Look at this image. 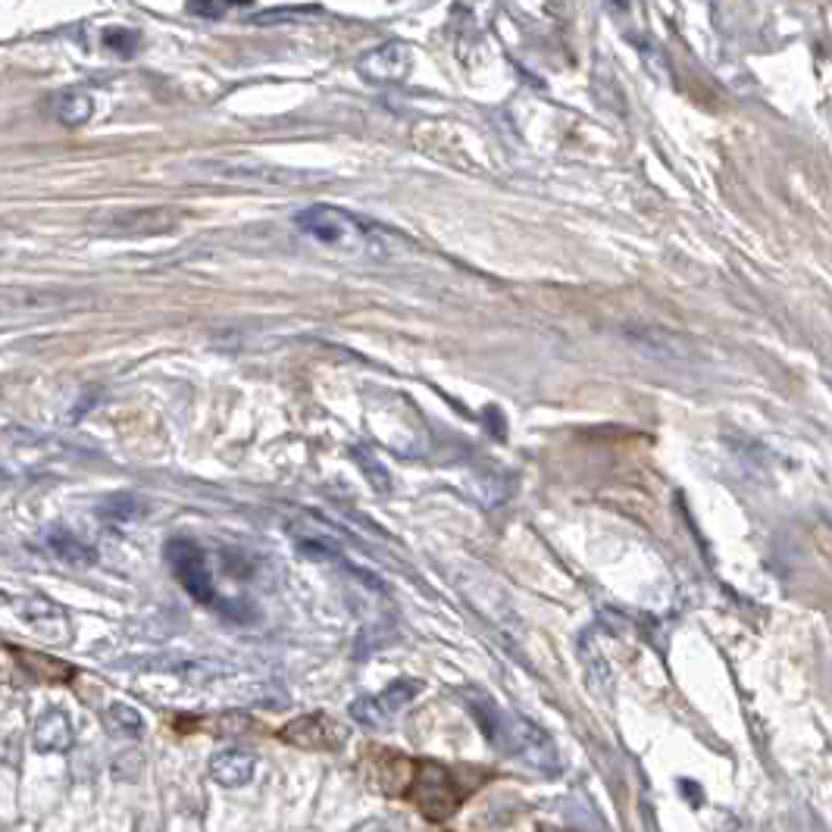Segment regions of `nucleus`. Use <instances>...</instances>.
<instances>
[{
    "label": "nucleus",
    "mask_w": 832,
    "mask_h": 832,
    "mask_svg": "<svg viewBox=\"0 0 832 832\" xmlns=\"http://www.w3.org/2000/svg\"><path fill=\"white\" fill-rule=\"evenodd\" d=\"M35 748L41 754H66L72 748V742H76V736H72V723L63 711H44L35 723Z\"/></svg>",
    "instance_id": "obj_9"
},
{
    "label": "nucleus",
    "mask_w": 832,
    "mask_h": 832,
    "mask_svg": "<svg viewBox=\"0 0 832 832\" xmlns=\"http://www.w3.org/2000/svg\"><path fill=\"white\" fill-rule=\"evenodd\" d=\"M10 651L19 660V667L41 682H66V679H72V673H76L66 660H57V657H47L38 651H22V648H10Z\"/></svg>",
    "instance_id": "obj_10"
},
{
    "label": "nucleus",
    "mask_w": 832,
    "mask_h": 832,
    "mask_svg": "<svg viewBox=\"0 0 832 832\" xmlns=\"http://www.w3.org/2000/svg\"><path fill=\"white\" fill-rule=\"evenodd\" d=\"M360 76L363 79H370V82H379V85H395V82H404L410 76V69H413V54H410V47L401 44V41H388V44H379L373 47L370 54H363L360 63Z\"/></svg>",
    "instance_id": "obj_6"
},
{
    "label": "nucleus",
    "mask_w": 832,
    "mask_h": 832,
    "mask_svg": "<svg viewBox=\"0 0 832 832\" xmlns=\"http://www.w3.org/2000/svg\"><path fill=\"white\" fill-rule=\"evenodd\" d=\"M104 219L107 232H119V235H144V232H160L176 223L173 210H116V213H104L97 216Z\"/></svg>",
    "instance_id": "obj_7"
},
{
    "label": "nucleus",
    "mask_w": 832,
    "mask_h": 832,
    "mask_svg": "<svg viewBox=\"0 0 832 832\" xmlns=\"http://www.w3.org/2000/svg\"><path fill=\"white\" fill-rule=\"evenodd\" d=\"M351 832H395V829H391L388 823H382V820H363Z\"/></svg>",
    "instance_id": "obj_21"
},
{
    "label": "nucleus",
    "mask_w": 832,
    "mask_h": 832,
    "mask_svg": "<svg viewBox=\"0 0 832 832\" xmlns=\"http://www.w3.org/2000/svg\"><path fill=\"white\" fill-rule=\"evenodd\" d=\"M470 711L479 720L482 736L492 742V748H498L507 757L510 754L523 757V761H529L535 770H545V773L557 770L554 745H551V739L535 723H529V720H523L517 714L501 711V707L488 695H473L470 698Z\"/></svg>",
    "instance_id": "obj_1"
},
{
    "label": "nucleus",
    "mask_w": 832,
    "mask_h": 832,
    "mask_svg": "<svg viewBox=\"0 0 832 832\" xmlns=\"http://www.w3.org/2000/svg\"><path fill=\"white\" fill-rule=\"evenodd\" d=\"M47 548H51L60 560H66V564H72V567H88V564H94V560H97L94 548L85 545L82 538H76L66 529H51V532H47Z\"/></svg>",
    "instance_id": "obj_11"
},
{
    "label": "nucleus",
    "mask_w": 832,
    "mask_h": 832,
    "mask_svg": "<svg viewBox=\"0 0 832 832\" xmlns=\"http://www.w3.org/2000/svg\"><path fill=\"white\" fill-rule=\"evenodd\" d=\"M248 726H251V717H244V714H226V717L216 720V732H219V736H232V732H244Z\"/></svg>",
    "instance_id": "obj_20"
},
{
    "label": "nucleus",
    "mask_w": 832,
    "mask_h": 832,
    "mask_svg": "<svg viewBox=\"0 0 832 832\" xmlns=\"http://www.w3.org/2000/svg\"><path fill=\"white\" fill-rule=\"evenodd\" d=\"M166 564L173 567L182 589L201 604H216L213 573L207 564V554L191 538H169L166 542Z\"/></svg>",
    "instance_id": "obj_4"
},
{
    "label": "nucleus",
    "mask_w": 832,
    "mask_h": 832,
    "mask_svg": "<svg viewBox=\"0 0 832 832\" xmlns=\"http://www.w3.org/2000/svg\"><path fill=\"white\" fill-rule=\"evenodd\" d=\"M107 720L119 729V732H126V736H141L144 732V717L135 711L132 704H110V711H107Z\"/></svg>",
    "instance_id": "obj_15"
},
{
    "label": "nucleus",
    "mask_w": 832,
    "mask_h": 832,
    "mask_svg": "<svg viewBox=\"0 0 832 832\" xmlns=\"http://www.w3.org/2000/svg\"><path fill=\"white\" fill-rule=\"evenodd\" d=\"M404 798L420 811L429 823H445L457 814L463 792L457 776L438 761H413Z\"/></svg>",
    "instance_id": "obj_3"
},
{
    "label": "nucleus",
    "mask_w": 832,
    "mask_h": 832,
    "mask_svg": "<svg viewBox=\"0 0 832 832\" xmlns=\"http://www.w3.org/2000/svg\"><path fill=\"white\" fill-rule=\"evenodd\" d=\"M279 739L301 751H335L345 745V729L326 714H304L279 729Z\"/></svg>",
    "instance_id": "obj_5"
},
{
    "label": "nucleus",
    "mask_w": 832,
    "mask_h": 832,
    "mask_svg": "<svg viewBox=\"0 0 832 832\" xmlns=\"http://www.w3.org/2000/svg\"><path fill=\"white\" fill-rule=\"evenodd\" d=\"M416 692H420V682H416V679H395L382 695H376V704L382 707V714L391 720L401 711V707H407L413 701Z\"/></svg>",
    "instance_id": "obj_14"
},
{
    "label": "nucleus",
    "mask_w": 832,
    "mask_h": 832,
    "mask_svg": "<svg viewBox=\"0 0 832 832\" xmlns=\"http://www.w3.org/2000/svg\"><path fill=\"white\" fill-rule=\"evenodd\" d=\"M144 513H148V504H144L138 495H110L107 501L97 504V517H104L113 526L135 523L138 517H144Z\"/></svg>",
    "instance_id": "obj_13"
},
{
    "label": "nucleus",
    "mask_w": 832,
    "mask_h": 832,
    "mask_svg": "<svg viewBox=\"0 0 832 832\" xmlns=\"http://www.w3.org/2000/svg\"><path fill=\"white\" fill-rule=\"evenodd\" d=\"M257 770V757L251 751H241V748H229V751H219L213 761H210V776L213 782H219L223 789H241L248 786L254 779Z\"/></svg>",
    "instance_id": "obj_8"
},
{
    "label": "nucleus",
    "mask_w": 832,
    "mask_h": 832,
    "mask_svg": "<svg viewBox=\"0 0 832 832\" xmlns=\"http://www.w3.org/2000/svg\"><path fill=\"white\" fill-rule=\"evenodd\" d=\"M101 38H104V47H110V51L119 54V57H135L138 44H141V35L135 29H122V26L104 29Z\"/></svg>",
    "instance_id": "obj_16"
},
{
    "label": "nucleus",
    "mask_w": 832,
    "mask_h": 832,
    "mask_svg": "<svg viewBox=\"0 0 832 832\" xmlns=\"http://www.w3.org/2000/svg\"><path fill=\"white\" fill-rule=\"evenodd\" d=\"M351 717L360 723V726H370V729H379V726H385L388 723V717L382 714V707L376 704V698H370V695H363V698H357L351 707Z\"/></svg>",
    "instance_id": "obj_17"
},
{
    "label": "nucleus",
    "mask_w": 832,
    "mask_h": 832,
    "mask_svg": "<svg viewBox=\"0 0 832 832\" xmlns=\"http://www.w3.org/2000/svg\"><path fill=\"white\" fill-rule=\"evenodd\" d=\"M354 457L366 467V479H370V482L379 488V492H388V476H385V470L376 463V457H370V451H366V448H354Z\"/></svg>",
    "instance_id": "obj_18"
},
{
    "label": "nucleus",
    "mask_w": 832,
    "mask_h": 832,
    "mask_svg": "<svg viewBox=\"0 0 832 832\" xmlns=\"http://www.w3.org/2000/svg\"><path fill=\"white\" fill-rule=\"evenodd\" d=\"M185 10L201 19H223L232 10V4H223V0H201V4H185Z\"/></svg>",
    "instance_id": "obj_19"
},
{
    "label": "nucleus",
    "mask_w": 832,
    "mask_h": 832,
    "mask_svg": "<svg viewBox=\"0 0 832 832\" xmlns=\"http://www.w3.org/2000/svg\"><path fill=\"white\" fill-rule=\"evenodd\" d=\"M295 226L307 238L326 244V248H338L348 254H373V257L388 254L385 244H388L391 232H385V229L373 226L370 219H360L341 207L310 204L295 213Z\"/></svg>",
    "instance_id": "obj_2"
},
{
    "label": "nucleus",
    "mask_w": 832,
    "mask_h": 832,
    "mask_svg": "<svg viewBox=\"0 0 832 832\" xmlns=\"http://www.w3.org/2000/svg\"><path fill=\"white\" fill-rule=\"evenodd\" d=\"M54 116L63 122V126H69V129L85 126V122L94 116L91 94H85V91H60L54 97Z\"/></svg>",
    "instance_id": "obj_12"
}]
</instances>
